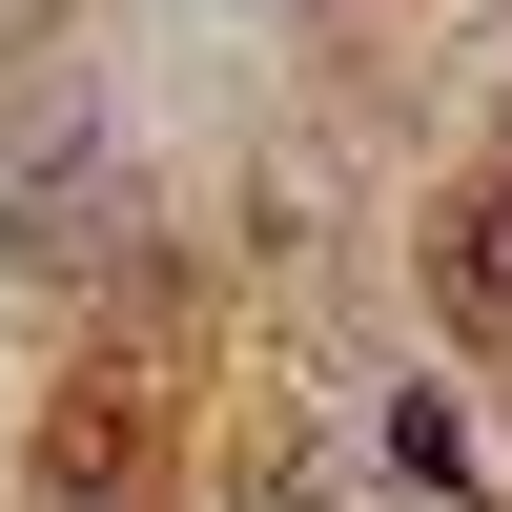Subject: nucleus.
Wrapping results in <instances>:
<instances>
[{
    "mask_svg": "<svg viewBox=\"0 0 512 512\" xmlns=\"http://www.w3.org/2000/svg\"><path fill=\"white\" fill-rule=\"evenodd\" d=\"M451 308H472V328H512V185L451 226Z\"/></svg>",
    "mask_w": 512,
    "mask_h": 512,
    "instance_id": "obj_1",
    "label": "nucleus"
}]
</instances>
